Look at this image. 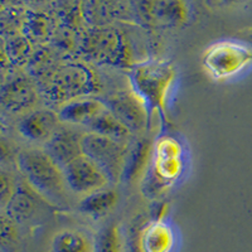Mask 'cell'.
<instances>
[{
    "label": "cell",
    "mask_w": 252,
    "mask_h": 252,
    "mask_svg": "<svg viewBox=\"0 0 252 252\" xmlns=\"http://www.w3.org/2000/svg\"><path fill=\"white\" fill-rule=\"evenodd\" d=\"M18 164L29 187L44 201L57 206H64L68 202L69 189L63 168L46 150H24L18 157Z\"/></svg>",
    "instance_id": "1"
},
{
    "label": "cell",
    "mask_w": 252,
    "mask_h": 252,
    "mask_svg": "<svg viewBox=\"0 0 252 252\" xmlns=\"http://www.w3.org/2000/svg\"><path fill=\"white\" fill-rule=\"evenodd\" d=\"M177 77L174 64L166 61H145L131 67L130 83L149 110L165 111Z\"/></svg>",
    "instance_id": "2"
},
{
    "label": "cell",
    "mask_w": 252,
    "mask_h": 252,
    "mask_svg": "<svg viewBox=\"0 0 252 252\" xmlns=\"http://www.w3.org/2000/svg\"><path fill=\"white\" fill-rule=\"evenodd\" d=\"M98 78L89 66L81 62H66L53 71L46 87V94L53 102L61 105L77 98L89 97L97 92Z\"/></svg>",
    "instance_id": "3"
},
{
    "label": "cell",
    "mask_w": 252,
    "mask_h": 252,
    "mask_svg": "<svg viewBox=\"0 0 252 252\" xmlns=\"http://www.w3.org/2000/svg\"><path fill=\"white\" fill-rule=\"evenodd\" d=\"M203 66L216 80H228L252 64V47L241 40H220L204 51Z\"/></svg>",
    "instance_id": "4"
},
{
    "label": "cell",
    "mask_w": 252,
    "mask_h": 252,
    "mask_svg": "<svg viewBox=\"0 0 252 252\" xmlns=\"http://www.w3.org/2000/svg\"><path fill=\"white\" fill-rule=\"evenodd\" d=\"M82 148L83 154L96 161L106 172L112 183H118L124 178L130 155L125 141L90 131L83 134Z\"/></svg>",
    "instance_id": "5"
},
{
    "label": "cell",
    "mask_w": 252,
    "mask_h": 252,
    "mask_svg": "<svg viewBox=\"0 0 252 252\" xmlns=\"http://www.w3.org/2000/svg\"><path fill=\"white\" fill-rule=\"evenodd\" d=\"M126 38L116 29L100 28L83 39V51L100 62L123 66L129 63L130 51Z\"/></svg>",
    "instance_id": "6"
},
{
    "label": "cell",
    "mask_w": 252,
    "mask_h": 252,
    "mask_svg": "<svg viewBox=\"0 0 252 252\" xmlns=\"http://www.w3.org/2000/svg\"><path fill=\"white\" fill-rule=\"evenodd\" d=\"M69 192L89 195L107 188L111 179L106 172L86 154L80 155L63 168Z\"/></svg>",
    "instance_id": "7"
},
{
    "label": "cell",
    "mask_w": 252,
    "mask_h": 252,
    "mask_svg": "<svg viewBox=\"0 0 252 252\" xmlns=\"http://www.w3.org/2000/svg\"><path fill=\"white\" fill-rule=\"evenodd\" d=\"M103 103L131 132H141L148 126L149 107L132 89L131 91L119 92L109 96Z\"/></svg>",
    "instance_id": "8"
},
{
    "label": "cell",
    "mask_w": 252,
    "mask_h": 252,
    "mask_svg": "<svg viewBox=\"0 0 252 252\" xmlns=\"http://www.w3.org/2000/svg\"><path fill=\"white\" fill-rule=\"evenodd\" d=\"M60 123L58 112L52 110H38L27 114L19 121L18 130L28 140L47 143L61 127Z\"/></svg>",
    "instance_id": "9"
},
{
    "label": "cell",
    "mask_w": 252,
    "mask_h": 252,
    "mask_svg": "<svg viewBox=\"0 0 252 252\" xmlns=\"http://www.w3.org/2000/svg\"><path fill=\"white\" fill-rule=\"evenodd\" d=\"M82 136L76 130L62 127L56 131V134L46 143L47 154L62 168L75 160L76 158L83 154Z\"/></svg>",
    "instance_id": "10"
},
{
    "label": "cell",
    "mask_w": 252,
    "mask_h": 252,
    "mask_svg": "<svg viewBox=\"0 0 252 252\" xmlns=\"http://www.w3.org/2000/svg\"><path fill=\"white\" fill-rule=\"evenodd\" d=\"M177 245L174 229L165 220H154L141 229L136 252H173Z\"/></svg>",
    "instance_id": "11"
},
{
    "label": "cell",
    "mask_w": 252,
    "mask_h": 252,
    "mask_svg": "<svg viewBox=\"0 0 252 252\" xmlns=\"http://www.w3.org/2000/svg\"><path fill=\"white\" fill-rule=\"evenodd\" d=\"M105 110H107V107L103 101L83 97L61 105L58 109V116L61 121L64 123L83 124L87 126Z\"/></svg>",
    "instance_id": "12"
},
{
    "label": "cell",
    "mask_w": 252,
    "mask_h": 252,
    "mask_svg": "<svg viewBox=\"0 0 252 252\" xmlns=\"http://www.w3.org/2000/svg\"><path fill=\"white\" fill-rule=\"evenodd\" d=\"M1 101L8 110H12L14 112L19 111L34 103V89L28 78L24 76H17L3 86Z\"/></svg>",
    "instance_id": "13"
},
{
    "label": "cell",
    "mask_w": 252,
    "mask_h": 252,
    "mask_svg": "<svg viewBox=\"0 0 252 252\" xmlns=\"http://www.w3.org/2000/svg\"><path fill=\"white\" fill-rule=\"evenodd\" d=\"M94 241L81 229H63L53 237L52 252H94Z\"/></svg>",
    "instance_id": "14"
},
{
    "label": "cell",
    "mask_w": 252,
    "mask_h": 252,
    "mask_svg": "<svg viewBox=\"0 0 252 252\" xmlns=\"http://www.w3.org/2000/svg\"><path fill=\"white\" fill-rule=\"evenodd\" d=\"M152 161L153 144L148 140L139 141L138 145L130 153L124 177L132 183L143 181L148 169L152 168Z\"/></svg>",
    "instance_id": "15"
},
{
    "label": "cell",
    "mask_w": 252,
    "mask_h": 252,
    "mask_svg": "<svg viewBox=\"0 0 252 252\" xmlns=\"http://www.w3.org/2000/svg\"><path fill=\"white\" fill-rule=\"evenodd\" d=\"M32 188H18L8 203L9 218L15 222H28L38 212V199Z\"/></svg>",
    "instance_id": "16"
},
{
    "label": "cell",
    "mask_w": 252,
    "mask_h": 252,
    "mask_svg": "<svg viewBox=\"0 0 252 252\" xmlns=\"http://www.w3.org/2000/svg\"><path fill=\"white\" fill-rule=\"evenodd\" d=\"M119 202V193L111 188L94 192L82 198L80 209L92 217H102L110 213Z\"/></svg>",
    "instance_id": "17"
},
{
    "label": "cell",
    "mask_w": 252,
    "mask_h": 252,
    "mask_svg": "<svg viewBox=\"0 0 252 252\" xmlns=\"http://www.w3.org/2000/svg\"><path fill=\"white\" fill-rule=\"evenodd\" d=\"M87 126L91 132H96V134L109 136V138L120 141H125L131 136V130L124 125L109 109L98 115L97 118L92 120Z\"/></svg>",
    "instance_id": "18"
},
{
    "label": "cell",
    "mask_w": 252,
    "mask_h": 252,
    "mask_svg": "<svg viewBox=\"0 0 252 252\" xmlns=\"http://www.w3.org/2000/svg\"><path fill=\"white\" fill-rule=\"evenodd\" d=\"M94 252H125L124 236L118 223L103 227L94 240Z\"/></svg>",
    "instance_id": "19"
},
{
    "label": "cell",
    "mask_w": 252,
    "mask_h": 252,
    "mask_svg": "<svg viewBox=\"0 0 252 252\" xmlns=\"http://www.w3.org/2000/svg\"><path fill=\"white\" fill-rule=\"evenodd\" d=\"M48 18L39 13H29L26 19L24 32L28 38L32 39H44L49 35V22Z\"/></svg>",
    "instance_id": "20"
},
{
    "label": "cell",
    "mask_w": 252,
    "mask_h": 252,
    "mask_svg": "<svg viewBox=\"0 0 252 252\" xmlns=\"http://www.w3.org/2000/svg\"><path fill=\"white\" fill-rule=\"evenodd\" d=\"M26 38H15L12 42V47L9 46V58L12 56L14 60H26L29 55V44Z\"/></svg>",
    "instance_id": "21"
},
{
    "label": "cell",
    "mask_w": 252,
    "mask_h": 252,
    "mask_svg": "<svg viewBox=\"0 0 252 252\" xmlns=\"http://www.w3.org/2000/svg\"><path fill=\"white\" fill-rule=\"evenodd\" d=\"M15 192H17V187L14 186L13 179L8 177L5 173H3L1 174V201H3V206H8Z\"/></svg>",
    "instance_id": "22"
},
{
    "label": "cell",
    "mask_w": 252,
    "mask_h": 252,
    "mask_svg": "<svg viewBox=\"0 0 252 252\" xmlns=\"http://www.w3.org/2000/svg\"><path fill=\"white\" fill-rule=\"evenodd\" d=\"M13 222L14 220H12L10 218L9 220H3V224H1V240H3L4 246L14 244L15 240H17V229H15Z\"/></svg>",
    "instance_id": "23"
},
{
    "label": "cell",
    "mask_w": 252,
    "mask_h": 252,
    "mask_svg": "<svg viewBox=\"0 0 252 252\" xmlns=\"http://www.w3.org/2000/svg\"><path fill=\"white\" fill-rule=\"evenodd\" d=\"M168 215H169V204H160L157 211V218H155V220H160V222H163V220H165L166 216Z\"/></svg>",
    "instance_id": "24"
},
{
    "label": "cell",
    "mask_w": 252,
    "mask_h": 252,
    "mask_svg": "<svg viewBox=\"0 0 252 252\" xmlns=\"http://www.w3.org/2000/svg\"><path fill=\"white\" fill-rule=\"evenodd\" d=\"M249 44H250V46H251V47H252V34H251V35H250V40H249Z\"/></svg>",
    "instance_id": "25"
}]
</instances>
